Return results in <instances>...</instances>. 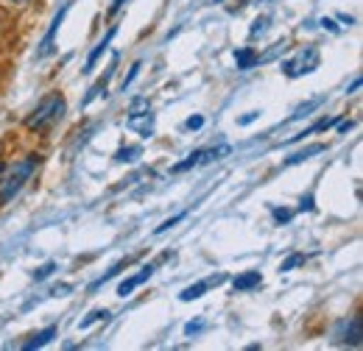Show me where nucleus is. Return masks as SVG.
<instances>
[{"instance_id": "nucleus-1", "label": "nucleus", "mask_w": 363, "mask_h": 351, "mask_svg": "<svg viewBox=\"0 0 363 351\" xmlns=\"http://www.w3.org/2000/svg\"><path fill=\"white\" fill-rule=\"evenodd\" d=\"M65 115V98L62 95H48L45 100L26 117V126L28 129H37V132H45L53 123H59Z\"/></svg>"}, {"instance_id": "nucleus-2", "label": "nucleus", "mask_w": 363, "mask_h": 351, "mask_svg": "<svg viewBox=\"0 0 363 351\" xmlns=\"http://www.w3.org/2000/svg\"><path fill=\"white\" fill-rule=\"evenodd\" d=\"M37 165H40V159H37V156H28V159H23V162H17V165H14V171L9 173V178H6V181H3V187H0V204L11 201V198L23 190V184L31 178V173L37 171Z\"/></svg>"}, {"instance_id": "nucleus-3", "label": "nucleus", "mask_w": 363, "mask_h": 351, "mask_svg": "<svg viewBox=\"0 0 363 351\" xmlns=\"http://www.w3.org/2000/svg\"><path fill=\"white\" fill-rule=\"evenodd\" d=\"M126 126H129L132 132L140 134V137H151V134H154V115H151L145 98H137L135 103H132V112H129Z\"/></svg>"}, {"instance_id": "nucleus-4", "label": "nucleus", "mask_w": 363, "mask_h": 351, "mask_svg": "<svg viewBox=\"0 0 363 351\" xmlns=\"http://www.w3.org/2000/svg\"><path fill=\"white\" fill-rule=\"evenodd\" d=\"M316 67H318L316 47H305L302 53H296L294 59H288V62L282 64V70H285L288 79H299V76H305V73H313Z\"/></svg>"}, {"instance_id": "nucleus-5", "label": "nucleus", "mask_w": 363, "mask_h": 351, "mask_svg": "<svg viewBox=\"0 0 363 351\" xmlns=\"http://www.w3.org/2000/svg\"><path fill=\"white\" fill-rule=\"evenodd\" d=\"M151 273H154V267H151V265H145L137 276H129L126 282H121V284H118V296H123V299H126V296H132V290L140 287L143 282H148V279H151Z\"/></svg>"}, {"instance_id": "nucleus-6", "label": "nucleus", "mask_w": 363, "mask_h": 351, "mask_svg": "<svg viewBox=\"0 0 363 351\" xmlns=\"http://www.w3.org/2000/svg\"><path fill=\"white\" fill-rule=\"evenodd\" d=\"M257 284H260V270H246V273H240V276L232 279V287H235L238 293H243V290H255Z\"/></svg>"}, {"instance_id": "nucleus-7", "label": "nucleus", "mask_w": 363, "mask_h": 351, "mask_svg": "<svg viewBox=\"0 0 363 351\" xmlns=\"http://www.w3.org/2000/svg\"><path fill=\"white\" fill-rule=\"evenodd\" d=\"M235 62H238V70H249L252 64L260 62V56H257L255 50H249V47H238V50H235Z\"/></svg>"}, {"instance_id": "nucleus-8", "label": "nucleus", "mask_w": 363, "mask_h": 351, "mask_svg": "<svg viewBox=\"0 0 363 351\" xmlns=\"http://www.w3.org/2000/svg\"><path fill=\"white\" fill-rule=\"evenodd\" d=\"M65 14H67V6H65V8H62V11L56 14V17H53V23H50V28H48L45 40H43V50H40L43 56H45V53H50V42H53V37H56V31H59V25H62Z\"/></svg>"}, {"instance_id": "nucleus-9", "label": "nucleus", "mask_w": 363, "mask_h": 351, "mask_svg": "<svg viewBox=\"0 0 363 351\" xmlns=\"http://www.w3.org/2000/svg\"><path fill=\"white\" fill-rule=\"evenodd\" d=\"M53 335H56V326H48V329H43V332H40L34 340H28V343H26V351L43 349L45 343H50V340H53Z\"/></svg>"}, {"instance_id": "nucleus-10", "label": "nucleus", "mask_w": 363, "mask_h": 351, "mask_svg": "<svg viewBox=\"0 0 363 351\" xmlns=\"http://www.w3.org/2000/svg\"><path fill=\"white\" fill-rule=\"evenodd\" d=\"M112 37H115V31H109V34H106V37H104V40L98 42V47L92 50V56H90V59H87V67H84V73H90L92 67H95V62H98V59L104 56V50L109 47V42H112Z\"/></svg>"}, {"instance_id": "nucleus-11", "label": "nucleus", "mask_w": 363, "mask_h": 351, "mask_svg": "<svg viewBox=\"0 0 363 351\" xmlns=\"http://www.w3.org/2000/svg\"><path fill=\"white\" fill-rule=\"evenodd\" d=\"M361 318H352V323H347V338H344V343H350V346H361Z\"/></svg>"}, {"instance_id": "nucleus-12", "label": "nucleus", "mask_w": 363, "mask_h": 351, "mask_svg": "<svg viewBox=\"0 0 363 351\" xmlns=\"http://www.w3.org/2000/svg\"><path fill=\"white\" fill-rule=\"evenodd\" d=\"M207 287H210V282H196V284H190V287L182 293L179 299H182V301H193V299H201V296L207 293Z\"/></svg>"}, {"instance_id": "nucleus-13", "label": "nucleus", "mask_w": 363, "mask_h": 351, "mask_svg": "<svg viewBox=\"0 0 363 351\" xmlns=\"http://www.w3.org/2000/svg\"><path fill=\"white\" fill-rule=\"evenodd\" d=\"M140 154H143V148L135 145V148H123V151H118V154H115V159H118V162H135Z\"/></svg>"}, {"instance_id": "nucleus-14", "label": "nucleus", "mask_w": 363, "mask_h": 351, "mask_svg": "<svg viewBox=\"0 0 363 351\" xmlns=\"http://www.w3.org/2000/svg\"><path fill=\"white\" fill-rule=\"evenodd\" d=\"M109 79H112V70H106V76H104V79H101V81H98V84H95L90 92H87V98L82 100V106H87V103H90L95 95H101V89H106V81H109Z\"/></svg>"}, {"instance_id": "nucleus-15", "label": "nucleus", "mask_w": 363, "mask_h": 351, "mask_svg": "<svg viewBox=\"0 0 363 351\" xmlns=\"http://www.w3.org/2000/svg\"><path fill=\"white\" fill-rule=\"evenodd\" d=\"M109 318V312L106 309H95V312H90V318H84L82 323H79V329H90L95 321H106Z\"/></svg>"}, {"instance_id": "nucleus-16", "label": "nucleus", "mask_w": 363, "mask_h": 351, "mask_svg": "<svg viewBox=\"0 0 363 351\" xmlns=\"http://www.w3.org/2000/svg\"><path fill=\"white\" fill-rule=\"evenodd\" d=\"M324 151V145H313V148H305L302 154H294L291 159H288V165H296V162H302V159H308V156H313V154H321Z\"/></svg>"}, {"instance_id": "nucleus-17", "label": "nucleus", "mask_w": 363, "mask_h": 351, "mask_svg": "<svg viewBox=\"0 0 363 351\" xmlns=\"http://www.w3.org/2000/svg\"><path fill=\"white\" fill-rule=\"evenodd\" d=\"M199 159H201V151H193V154H190V156H187L184 162L174 165V173H184V171H187V168H193V165H196Z\"/></svg>"}, {"instance_id": "nucleus-18", "label": "nucleus", "mask_w": 363, "mask_h": 351, "mask_svg": "<svg viewBox=\"0 0 363 351\" xmlns=\"http://www.w3.org/2000/svg\"><path fill=\"white\" fill-rule=\"evenodd\" d=\"M302 263H305V254H291L285 263L279 265V270H282V273H285V270H294L296 265H302Z\"/></svg>"}, {"instance_id": "nucleus-19", "label": "nucleus", "mask_w": 363, "mask_h": 351, "mask_svg": "<svg viewBox=\"0 0 363 351\" xmlns=\"http://www.w3.org/2000/svg\"><path fill=\"white\" fill-rule=\"evenodd\" d=\"M53 270H56V265H53V263H45L43 267H37V270H34V279H37V282H43V279H48V276H50Z\"/></svg>"}, {"instance_id": "nucleus-20", "label": "nucleus", "mask_w": 363, "mask_h": 351, "mask_svg": "<svg viewBox=\"0 0 363 351\" xmlns=\"http://www.w3.org/2000/svg\"><path fill=\"white\" fill-rule=\"evenodd\" d=\"M266 25H269V17H257V20L252 23V31H249V34H252V37H257V34H263V31H266Z\"/></svg>"}, {"instance_id": "nucleus-21", "label": "nucleus", "mask_w": 363, "mask_h": 351, "mask_svg": "<svg viewBox=\"0 0 363 351\" xmlns=\"http://www.w3.org/2000/svg\"><path fill=\"white\" fill-rule=\"evenodd\" d=\"M184 218H187V215H184V212H182V215H177V218L165 220V223H162V226H160V229H157V234H162V231H168V229H171V226H177V223H179V220H184Z\"/></svg>"}, {"instance_id": "nucleus-22", "label": "nucleus", "mask_w": 363, "mask_h": 351, "mask_svg": "<svg viewBox=\"0 0 363 351\" xmlns=\"http://www.w3.org/2000/svg\"><path fill=\"white\" fill-rule=\"evenodd\" d=\"M272 215H274V220H277V223H288L294 212H291V209H274Z\"/></svg>"}, {"instance_id": "nucleus-23", "label": "nucleus", "mask_w": 363, "mask_h": 351, "mask_svg": "<svg viewBox=\"0 0 363 351\" xmlns=\"http://www.w3.org/2000/svg\"><path fill=\"white\" fill-rule=\"evenodd\" d=\"M204 126V117L201 115H196V117H190L187 123H184V129H190V132H196V129H201Z\"/></svg>"}, {"instance_id": "nucleus-24", "label": "nucleus", "mask_w": 363, "mask_h": 351, "mask_svg": "<svg viewBox=\"0 0 363 351\" xmlns=\"http://www.w3.org/2000/svg\"><path fill=\"white\" fill-rule=\"evenodd\" d=\"M313 207H316V204H313V195H305L302 204H299V212H313Z\"/></svg>"}, {"instance_id": "nucleus-25", "label": "nucleus", "mask_w": 363, "mask_h": 351, "mask_svg": "<svg viewBox=\"0 0 363 351\" xmlns=\"http://www.w3.org/2000/svg\"><path fill=\"white\" fill-rule=\"evenodd\" d=\"M201 329H204V321H190V323L184 326L187 335H196V332H201Z\"/></svg>"}, {"instance_id": "nucleus-26", "label": "nucleus", "mask_w": 363, "mask_h": 351, "mask_svg": "<svg viewBox=\"0 0 363 351\" xmlns=\"http://www.w3.org/2000/svg\"><path fill=\"white\" fill-rule=\"evenodd\" d=\"M137 73H140V62H137L135 67H132V73H129V76L123 79V89H126V87H129V84H132V81H135V79H137Z\"/></svg>"}, {"instance_id": "nucleus-27", "label": "nucleus", "mask_w": 363, "mask_h": 351, "mask_svg": "<svg viewBox=\"0 0 363 351\" xmlns=\"http://www.w3.org/2000/svg\"><path fill=\"white\" fill-rule=\"evenodd\" d=\"M257 115H260V112H249V115H243L238 123H240V126H249V123H255V120H257Z\"/></svg>"}, {"instance_id": "nucleus-28", "label": "nucleus", "mask_w": 363, "mask_h": 351, "mask_svg": "<svg viewBox=\"0 0 363 351\" xmlns=\"http://www.w3.org/2000/svg\"><path fill=\"white\" fill-rule=\"evenodd\" d=\"M123 3H126V0H112V6H109V11H106V14H109V17H115V14L123 8Z\"/></svg>"}, {"instance_id": "nucleus-29", "label": "nucleus", "mask_w": 363, "mask_h": 351, "mask_svg": "<svg viewBox=\"0 0 363 351\" xmlns=\"http://www.w3.org/2000/svg\"><path fill=\"white\" fill-rule=\"evenodd\" d=\"M50 293H53V296H67V293H70V284H56Z\"/></svg>"}, {"instance_id": "nucleus-30", "label": "nucleus", "mask_w": 363, "mask_h": 351, "mask_svg": "<svg viewBox=\"0 0 363 351\" xmlns=\"http://www.w3.org/2000/svg\"><path fill=\"white\" fill-rule=\"evenodd\" d=\"M321 25H324V28H330V31H338V25H335L333 20H321Z\"/></svg>"}, {"instance_id": "nucleus-31", "label": "nucleus", "mask_w": 363, "mask_h": 351, "mask_svg": "<svg viewBox=\"0 0 363 351\" xmlns=\"http://www.w3.org/2000/svg\"><path fill=\"white\" fill-rule=\"evenodd\" d=\"M14 3H28V0H14Z\"/></svg>"}, {"instance_id": "nucleus-32", "label": "nucleus", "mask_w": 363, "mask_h": 351, "mask_svg": "<svg viewBox=\"0 0 363 351\" xmlns=\"http://www.w3.org/2000/svg\"><path fill=\"white\" fill-rule=\"evenodd\" d=\"M213 3H224V0H213Z\"/></svg>"}, {"instance_id": "nucleus-33", "label": "nucleus", "mask_w": 363, "mask_h": 351, "mask_svg": "<svg viewBox=\"0 0 363 351\" xmlns=\"http://www.w3.org/2000/svg\"><path fill=\"white\" fill-rule=\"evenodd\" d=\"M3 171H6V168H3V165H0V173H3Z\"/></svg>"}]
</instances>
